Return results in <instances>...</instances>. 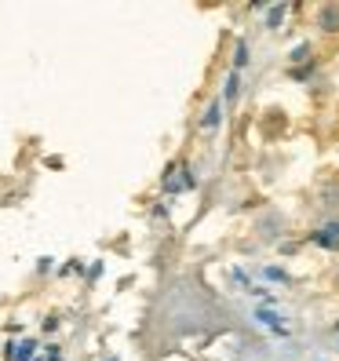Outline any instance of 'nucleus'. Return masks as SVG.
Segmentation results:
<instances>
[{
	"instance_id": "f257e3e1",
	"label": "nucleus",
	"mask_w": 339,
	"mask_h": 361,
	"mask_svg": "<svg viewBox=\"0 0 339 361\" xmlns=\"http://www.w3.org/2000/svg\"><path fill=\"white\" fill-rule=\"evenodd\" d=\"M252 230H256L259 241H281L285 233H288V219L281 216L278 208H270V212H263V216L252 223Z\"/></svg>"
},
{
	"instance_id": "f03ea898",
	"label": "nucleus",
	"mask_w": 339,
	"mask_h": 361,
	"mask_svg": "<svg viewBox=\"0 0 339 361\" xmlns=\"http://www.w3.org/2000/svg\"><path fill=\"white\" fill-rule=\"evenodd\" d=\"M161 186L168 190V194H179V190H190V186H197V176L194 172H186V161H175L172 168L164 172Z\"/></svg>"
},
{
	"instance_id": "7ed1b4c3",
	"label": "nucleus",
	"mask_w": 339,
	"mask_h": 361,
	"mask_svg": "<svg viewBox=\"0 0 339 361\" xmlns=\"http://www.w3.org/2000/svg\"><path fill=\"white\" fill-rule=\"evenodd\" d=\"M314 26L317 33H325V37H339V4L332 0V4H317L314 8Z\"/></svg>"
},
{
	"instance_id": "20e7f679",
	"label": "nucleus",
	"mask_w": 339,
	"mask_h": 361,
	"mask_svg": "<svg viewBox=\"0 0 339 361\" xmlns=\"http://www.w3.org/2000/svg\"><path fill=\"white\" fill-rule=\"evenodd\" d=\"M310 241L317 248H325V252H339V219H328L325 226H317L310 233Z\"/></svg>"
},
{
	"instance_id": "39448f33",
	"label": "nucleus",
	"mask_w": 339,
	"mask_h": 361,
	"mask_svg": "<svg viewBox=\"0 0 339 361\" xmlns=\"http://www.w3.org/2000/svg\"><path fill=\"white\" fill-rule=\"evenodd\" d=\"M219 121H223V99H211V102L204 106V114H201V121H197V128H201V132H216V128H219Z\"/></svg>"
},
{
	"instance_id": "423d86ee",
	"label": "nucleus",
	"mask_w": 339,
	"mask_h": 361,
	"mask_svg": "<svg viewBox=\"0 0 339 361\" xmlns=\"http://www.w3.org/2000/svg\"><path fill=\"white\" fill-rule=\"evenodd\" d=\"M238 95H241V73L234 70V73L226 77V92H223V99H226V102H238Z\"/></svg>"
},
{
	"instance_id": "0eeeda50",
	"label": "nucleus",
	"mask_w": 339,
	"mask_h": 361,
	"mask_svg": "<svg viewBox=\"0 0 339 361\" xmlns=\"http://www.w3.org/2000/svg\"><path fill=\"white\" fill-rule=\"evenodd\" d=\"M285 15H288V8H285V4H278V8H270V15H266V30H281V23H285Z\"/></svg>"
},
{
	"instance_id": "6e6552de",
	"label": "nucleus",
	"mask_w": 339,
	"mask_h": 361,
	"mask_svg": "<svg viewBox=\"0 0 339 361\" xmlns=\"http://www.w3.org/2000/svg\"><path fill=\"white\" fill-rule=\"evenodd\" d=\"M30 354H33V343H15V350H8L11 361H30Z\"/></svg>"
},
{
	"instance_id": "1a4fd4ad",
	"label": "nucleus",
	"mask_w": 339,
	"mask_h": 361,
	"mask_svg": "<svg viewBox=\"0 0 339 361\" xmlns=\"http://www.w3.org/2000/svg\"><path fill=\"white\" fill-rule=\"evenodd\" d=\"M314 55V44L310 40H303V44H295V51H292V62H307Z\"/></svg>"
},
{
	"instance_id": "9d476101",
	"label": "nucleus",
	"mask_w": 339,
	"mask_h": 361,
	"mask_svg": "<svg viewBox=\"0 0 339 361\" xmlns=\"http://www.w3.org/2000/svg\"><path fill=\"white\" fill-rule=\"evenodd\" d=\"M234 66L238 70L248 66V44H245V40H238V48H234Z\"/></svg>"
},
{
	"instance_id": "9b49d317",
	"label": "nucleus",
	"mask_w": 339,
	"mask_h": 361,
	"mask_svg": "<svg viewBox=\"0 0 339 361\" xmlns=\"http://www.w3.org/2000/svg\"><path fill=\"white\" fill-rule=\"evenodd\" d=\"M263 278H266V281H288V274H285L281 267H266V270H263Z\"/></svg>"
},
{
	"instance_id": "f8f14e48",
	"label": "nucleus",
	"mask_w": 339,
	"mask_h": 361,
	"mask_svg": "<svg viewBox=\"0 0 339 361\" xmlns=\"http://www.w3.org/2000/svg\"><path fill=\"white\" fill-rule=\"evenodd\" d=\"M332 285H335V292H339V270L332 274Z\"/></svg>"
}]
</instances>
